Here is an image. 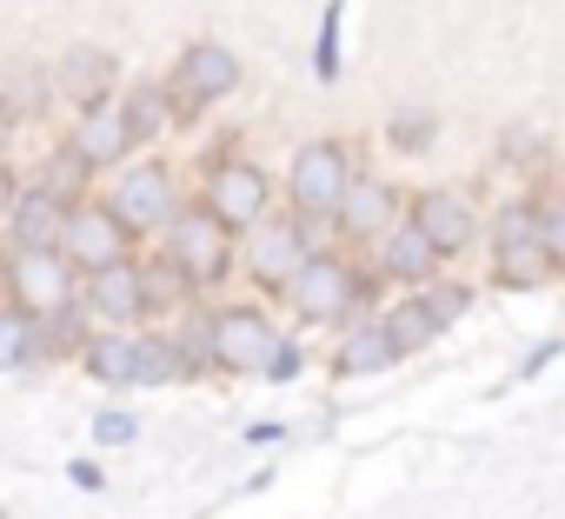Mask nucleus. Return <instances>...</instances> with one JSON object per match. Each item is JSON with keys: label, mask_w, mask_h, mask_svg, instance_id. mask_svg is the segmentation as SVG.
<instances>
[{"label": "nucleus", "mask_w": 565, "mask_h": 519, "mask_svg": "<svg viewBox=\"0 0 565 519\" xmlns=\"http://www.w3.org/2000/svg\"><path fill=\"white\" fill-rule=\"evenodd\" d=\"M173 267L193 274V287H213L226 274V226L213 213H186L173 220Z\"/></svg>", "instance_id": "1"}, {"label": "nucleus", "mask_w": 565, "mask_h": 519, "mask_svg": "<svg viewBox=\"0 0 565 519\" xmlns=\"http://www.w3.org/2000/svg\"><path fill=\"white\" fill-rule=\"evenodd\" d=\"M353 187V173H347V147H333V140H313L300 160H294V200L307 206V213H320V206H340V193Z\"/></svg>", "instance_id": "2"}, {"label": "nucleus", "mask_w": 565, "mask_h": 519, "mask_svg": "<svg viewBox=\"0 0 565 519\" xmlns=\"http://www.w3.org/2000/svg\"><path fill=\"white\" fill-rule=\"evenodd\" d=\"M273 347H279V340H273V327H266L259 314H246V307L213 320V360H220L226 373H253V367H266V360H273Z\"/></svg>", "instance_id": "3"}, {"label": "nucleus", "mask_w": 565, "mask_h": 519, "mask_svg": "<svg viewBox=\"0 0 565 519\" xmlns=\"http://www.w3.org/2000/svg\"><path fill=\"white\" fill-rule=\"evenodd\" d=\"M114 220H120V226H167V220H173V173H167V167L127 173L120 193H114Z\"/></svg>", "instance_id": "4"}, {"label": "nucleus", "mask_w": 565, "mask_h": 519, "mask_svg": "<svg viewBox=\"0 0 565 519\" xmlns=\"http://www.w3.org/2000/svg\"><path fill=\"white\" fill-rule=\"evenodd\" d=\"M347 300H353V280H347L340 260H307L300 280H294V307H300V320H340Z\"/></svg>", "instance_id": "5"}, {"label": "nucleus", "mask_w": 565, "mask_h": 519, "mask_svg": "<svg viewBox=\"0 0 565 519\" xmlns=\"http://www.w3.org/2000/svg\"><path fill=\"white\" fill-rule=\"evenodd\" d=\"M61 246H67L74 267H94V274H100V267H114V260H120V220H114V213H100V206L67 213Z\"/></svg>", "instance_id": "6"}, {"label": "nucleus", "mask_w": 565, "mask_h": 519, "mask_svg": "<svg viewBox=\"0 0 565 519\" xmlns=\"http://www.w3.org/2000/svg\"><path fill=\"white\" fill-rule=\"evenodd\" d=\"M413 226L426 233V246H433V253H459V246L472 240V206H466L459 193L433 187V193H419V206H413Z\"/></svg>", "instance_id": "7"}, {"label": "nucleus", "mask_w": 565, "mask_h": 519, "mask_svg": "<svg viewBox=\"0 0 565 519\" xmlns=\"http://www.w3.org/2000/svg\"><path fill=\"white\" fill-rule=\"evenodd\" d=\"M300 267H307V226H300V220H287V226H266V233L253 240V274H259L266 287H287V280H300Z\"/></svg>", "instance_id": "8"}, {"label": "nucleus", "mask_w": 565, "mask_h": 519, "mask_svg": "<svg viewBox=\"0 0 565 519\" xmlns=\"http://www.w3.org/2000/svg\"><path fill=\"white\" fill-rule=\"evenodd\" d=\"M266 206V173L259 167H220L213 173V220L220 226H253Z\"/></svg>", "instance_id": "9"}, {"label": "nucleus", "mask_w": 565, "mask_h": 519, "mask_svg": "<svg viewBox=\"0 0 565 519\" xmlns=\"http://www.w3.org/2000/svg\"><path fill=\"white\" fill-rule=\"evenodd\" d=\"M233 87H239V67H233L226 47H186V61H180V100H186V107L220 100V94H233Z\"/></svg>", "instance_id": "10"}, {"label": "nucleus", "mask_w": 565, "mask_h": 519, "mask_svg": "<svg viewBox=\"0 0 565 519\" xmlns=\"http://www.w3.org/2000/svg\"><path fill=\"white\" fill-rule=\"evenodd\" d=\"M21 300L34 314H61L67 307V260L61 253H21Z\"/></svg>", "instance_id": "11"}, {"label": "nucleus", "mask_w": 565, "mask_h": 519, "mask_svg": "<svg viewBox=\"0 0 565 519\" xmlns=\"http://www.w3.org/2000/svg\"><path fill=\"white\" fill-rule=\"evenodd\" d=\"M127 140H134L127 114H114V107H94V114L81 120V134H74V160H87V167H114V160L127 153Z\"/></svg>", "instance_id": "12"}, {"label": "nucleus", "mask_w": 565, "mask_h": 519, "mask_svg": "<svg viewBox=\"0 0 565 519\" xmlns=\"http://www.w3.org/2000/svg\"><path fill=\"white\" fill-rule=\"evenodd\" d=\"M14 240L28 246V253H54V240L67 233V213H61V200L54 193H28V200H14Z\"/></svg>", "instance_id": "13"}, {"label": "nucleus", "mask_w": 565, "mask_h": 519, "mask_svg": "<svg viewBox=\"0 0 565 519\" xmlns=\"http://www.w3.org/2000/svg\"><path fill=\"white\" fill-rule=\"evenodd\" d=\"M466 307V294H439V300H406L386 327H393V340L399 347H426V340H439L446 333V320Z\"/></svg>", "instance_id": "14"}, {"label": "nucleus", "mask_w": 565, "mask_h": 519, "mask_svg": "<svg viewBox=\"0 0 565 519\" xmlns=\"http://www.w3.org/2000/svg\"><path fill=\"white\" fill-rule=\"evenodd\" d=\"M87 294H94V307H100L107 320H134V314L147 307V280H140L134 267H120V260L94 274V287H87Z\"/></svg>", "instance_id": "15"}, {"label": "nucleus", "mask_w": 565, "mask_h": 519, "mask_svg": "<svg viewBox=\"0 0 565 519\" xmlns=\"http://www.w3.org/2000/svg\"><path fill=\"white\" fill-rule=\"evenodd\" d=\"M107 81H114V61H107V54H94V47H74V54L61 61V94H67V100H81L87 114L100 107Z\"/></svg>", "instance_id": "16"}, {"label": "nucleus", "mask_w": 565, "mask_h": 519, "mask_svg": "<svg viewBox=\"0 0 565 519\" xmlns=\"http://www.w3.org/2000/svg\"><path fill=\"white\" fill-rule=\"evenodd\" d=\"M340 220H347V233H380V226L393 220V187L353 180V187L340 193Z\"/></svg>", "instance_id": "17"}, {"label": "nucleus", "mask_w": 565, "mask_h": 519, "mask_svg": "<svg viewBox=\"0 0 565 519\" xmlns=\"http://www.w3.org/2000/svg\"><path fill=\"white\" fill-rule=\"evenodd\" d=\"M393 360H399L393 327H353V340L340 347V367H347V373H380V367H393Z\"/></svg>", "instance_id": "18"}, {"label": "nucleus", "mask_w": 565, "mask_h": 519, "mask_svg": "<svg viewBox=\"0 0 565 519\" xmlns=\"http://www.w3.org/2000/svg\"><path fill=\"white\" fill-rule=\"evenodd\" d=\"M433 260H439V253L426 246V233H419V226H399L393 246H386V274H399V280H426Z\"/></svg>", "instance_id": "19"}, {"label": "nucleus", "mask_w": 565, "mask_h": 519, "mask_svg": "<svg viewBox=\"0 0 565 519\" xmlns=\"http://www.w3.org/2000/svg\"><path fill=\"white\" fill-rule=\"evenodd\" d=\"M134 360H140L134 340H94L87 347V373L107 380V386H134Z\"/></svg>", "instance_id": "20"}, {"label": "nucleus", "mask_w": 565, "mask_h": 519, "mask_svg": "<svg viewBox=\"0 0 565 519\" xmlns=\"http://www.w3.org/2000/svg\"><path fill=\"white\" fill-rule=\"evenodd\" d=\"M552 267V260L539 253V240L532 246H505L499 253V274H505V287H539V274Z\"/></svg>", "instance_id": "21"}, {"label": "nucleus", "mask_w": 565, "mask_h": 519, "mask_svg": "<svg viewBox=\"0 0 565 519\" xmlns=\"http://www.w3.org/2000/svg\"><path fill=\"white\" fill-rule=\"evenodd\" d=\"M34 353V327L21 314H0V367H21Z\"/></svg>", "instance_id": "22"}, {"label": "nucleus", "mask_w": 565, "mask_h": 519, "mask_svg": "<svg viewBox=\"0 0 565 519\" xmlns=\"http://www.w3.org/2000/svg\"><path fill=\"white\" fill-rule=\"evenodd\" d=\"M173 367H180V360H173V347H167V340H147V347H140V360H134V386H160Z\"/></svg>", "instance_id": "23"}, {"label": "nucleus", "mask_w": 565, "mask_h": 519, "mask_svg": "<svg viewBox=\"0 0 565 519\" xmlns=\"http://www.w3.org/2000/svg\"><path fill=\"white\" fill-rule=\"evenodd\" d=\"M539 253L552 260V267H565V200H552L539 213Z\"/></svg>", "instance_id": "24"}, {"label": "nucleus", "mask_w": 565, "mask_h": 519, "mask_svg": "<svg viewBox=\"0 0 565 519\" xmlns=\"http://www.w3.org/2000/svg\"><path fill=\"white\" fill-rule=\"evenodd\" d=\"M120 114H127V127H134V134H153V127H167V120H160V87H134V100H127Z\"/></svg>", "instance_id": "25"}, {"label": "nucleus", "mask_w": 565, "mask_h": 519, "mask_svg": "<svg viewBox=\"0 0 565 519\" xmlns=\"http://www.w3.org/2000/svg\"><path fill=\"white\" fill-rule=\"evenodd\" d=\"M532 240H539V213L505 206V213H499V253H505V246H532Z\"/></svg>", "instance_id": "26"}, {"label": "nucleus", "mask_w": 565, "mask_h": 519, "mask_svg": "<svg viewBox=\"0 0 565 519\" xmlns=\"http://www.w3.org/2000/svg\"><path fill=\"white\" fill-rule=\"evenodd\" d=\"M340 74V8H327V28H320V81Z\"/></svg>", "instance_id": "27"}, {"label": "nucleus", "mask_w": 565, "mask_h": 519, "mask_svg": "<svg viewBox=\"0 0 565 519\" xmlns=\"http://www.w3.org/2000/svg\"><path fill=\"white\" fill-rule=\"evenodd\" d=\"M426 140H433V120H426V114H399V120H393V147H406V153H419Z\"/></svg>", "instance_id": "28"}, {"label": "nucleus", "mask_w": 565, "mask_h": 519, "mask_svg": "<svg viewBox=\"0 0 565 519\" xmlns=\"http://www.w3.org/2000/svg\"><path fill=\"white\" fill-rule=\"evenodd\" d=\"M140 280H147V307H173L180 300V267H153Z\"/></svg>", "instance_id": "29"}, {"label": "nucleus", "mask_w": 565, "mask_h": 519, "mask_svg": "<svg viewBox=\"0 0 565 519\" xmlns=\"http://www.w3.org/2000/svg\"><path fill=\"white\" fill-rule=\"evenodd\" d=\"M94 433H100L107 446H127V439H134V413H100V420H94Z\"/></svg>", "instance_id": "30"}, {"label": "nucleus", "mask_w": 565, "mask_h": 519, "mask_svg": "<svg viewBox=\"0 0 565 519\" xmlns=\"http://www.w3.org/2000/svg\"><path fill=\"white\" fill-rule=\"evenodd\" d=\"M266 373H273V380L300 373V347H294V340H279V347H273V360H266Z\"/></svg>", "instance_id": "31"}, {"label": "nucleus", "mask_w": 565, "mask_h": 519, "mask_svg": "<svg viewBox=\"0 0 565 519\" xmlns=\"http://www.w3.org/2000/svg\"><path fill=\"white\" fill-rule=\"evenodd\" d=\"M14 213V187H8V167H0V220Z\"/></svg>", "instance_id": "32"}, {"label": "nucleus", "mask_w": 565, "mask_h": 519, "mask_svg": "<svg viewBox=\"0 0 565 519\" xmlns=\"http://www.w3.org/2000/svg\"><path fill=\"white\" fill-rule=\"evenodd\" d=\"M0 300H8V274H0Z\"/></svg>", "instance_id": "33"}, {"label": "nucleus", "mask_w": 565, "mask_h": 519, "mask_svg": "<svg viewBox=\"0 0 565 519\" xmlns=\"http://www.w3.org/2000/svg\"><path fill=\"white\" fill-rule=\"evenodd\" d=\"M0 519H8V512H0Z\"/></svg>", "instance_id": "34"}]
</instances>
